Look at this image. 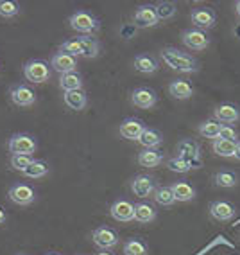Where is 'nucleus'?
<instances>
[{
    "label": "nucleus",
    "instance_id": "1",
    "mask_svg": "<svg viewBox=\"0 0 240 255\" xmlns=\"http://www.w3.org/2000/svg\"><path fill=\"white\" fill-rule=\"evenodd\" d=\"M161 59L176 72L183 74H192L199 70V63L194 56L186 54L183 50L176 49V47H167V49L161 50Z\"/></svg>",
    "mask_w": 240,
    "mask_h": 255
},
{
    "label": "nucleus",
    "instance_id": "2",
    "mask_svg": "<svg viewBox=\"0 0 240 255\" xmlns=\"http://www.w3.org/2000/svg\"><path fill=\"white\" fill-rule=\"evenodd\" d=\"M100 50L99 41L91 36L70 38L59 45V52H67L70 56H82V58H97Z\"/></svg>",
    "mask_w": 240,
    "mask_h": 255
},
{
    "label": "nucleus",
    "instance_id": "3",
    "mask_svg": "<svg viewBox=\"0 0 240 255\" xmlns=\"http://www.w3.org/2000/svg\"><path fill=\"white\" fill-rule=\"evenodd\" d=\"M23 76L34 85L47 83L50 79V67L45 59H29L27 63L23 65Z\"/></svg>",
    "mask_w": 240,
    "mask_h": 255
},
{
    "label": "nucleus",
    "instance_id": "4",
    "mask_svg": "<svg viewBox=\"0 0 240 255\" xmlns=\"http://www.w3.org/2000/svg\"><path fill=\"white\" fill-rule=\"evenodd\" d=\"M70 27L77 32H86V34H93V32L99 31L100 23L97 20V16H93L88 11H76V13L70 16L68 20Z\"/></svg>",
    "mask_w": 240,
    "mask_h": 255
},
{
    "label": "nucleus",
    "instance_id": "5",
    "mask_svg": "<svg viewBox=\"0 0 240 255\" xmlns=\"http://www.w3.org/2000/svg\"><path fill=\"white\" fill-rule=\"evenodd\" d=\"M7 147L13 155H31L36 151L38 142L29 133H14L7 142Z\"/></svg>",
    "mask_w": 240,
    "mask_h": 255
},
{
    "label": "nucleus",
    "instance_id": "6",
    "mask_svg": "<svg viewBox=\"0 0 240 255\" xmlns=\"http://www.w3.org/2000/svg\"><path fill=\"white\" fill-rule=\"evenodd\" d=\"M91 239H93V243L99 246L100 250H111V248H115V246L118 245L120 236H118L117 230L111 227H99L93 230Z\"/></svg>",
    "mask_w": 240,
    "mask_h": 255
},
{
    "label": "nucleus",
    "instance_id": "7",
    "mask_svg": "<svg viewBox=\"0 0 240 255\" xmlns=\"http://www.w3.org/2000/svg\"><path fill=\"white\" fill-rule=\"evenodd\" d=\"M9 97L16 106L22 108H29L36 103V92L32 90L29 85H13L9 90Z\"/></svg>",
    "mask_w": 240,
    "mask_h": 255
},
{
    "label": "nucleus",
    "instance_id": "8",
    "mask_svg": "<svg viewBox=\"0 0 240 255\" xmlns=\"http://www.w3.org/2000/svg\"><path fill=\"white\" fill-rule=\"evenodd\" d=\"M9 200L16 205L27 207L36 200V191L27 183H14L9 189Z\"/></svg>",
    "mask_w": 240,
    "mask_h": 255
},
{
    "label": "nucleus",
    "instance_id": "9",
    "mask_svg": "<svg viewBox=\"0 0 240 255\" xmlns=\"http://www.w3.org/2000/svg\"><path fill=\"white\" fill-rule=\"evenodd\" d=\"M131 191L136 198H149L154 194L156 191V182L154 178L149 176V174H136L131 182Z\"/></svg>",
    "mask_w": 240,
    "mask_h": 255
},
{
    "label": "nucleus",
    "instance_id": "10",
    "mask_svg": "<svg viewBox=\"0 0 240 255\" xmlns=\"http://www.w3.org/2000/svg\"><path fill=\"white\" fill-rule=\"evenodd\" d=\"M181 40L188 49L192 50H204L210 45V36L201 29H186L183 31Z\"/></svg>",
    "mask_w": 240,
    "mask_h": 255
},
{
    "label": "nucleus",
    "instance_id": "11",
    "mask_svg": "<svg viewBox=\"0 0 240 255\" xmlns=\"http://www.w3.org/2000/svg\"><path fill=\"white\" fill-rule=\"evenodd\" d=\"M213 121L230 126V124L240 121V108L233 103H221L213 110Z\"/></svg>",
    "mask_w": 240,
    "mask_h": 255
},
{
    "label": "nucleus",
    "instance_id": "12",
    "mask_svg": "<svg viewBox=\"0 0 240 255\" xmlns=\"http://www.w3.org/2000/svg\"><path fill=\"white\" fill-rule=\"evenodd\" d=\"M135 27H154V25H158V14H156V9H154V5L151 4H144L140 5L138 9L135 11Z\"/></svg>",
    "mask_w": 240,
    "mask_h": 255
},
{
    "label": "nucleus",
    "instance_id": "13",
    "mask_svg": "<svg viewBox=\"0 0 240 255\" xmlns=\"http://www.w3.org/2000/svg\"><path fill=\"white\" fill-rule=\"evenodd\" d=\"M192 23L195 25V29H210L215 25V22H217V14H215V11L212 9V7H195V9H192Z\"/></svg>",
    "mask_w": 240,
    "mask_h": 255
},
{
    "label": "nucleus",
    "instance_id": "14",
    "mask_svg": "<svg viewBox=\"0 0 240 255\" xmlns=\"http://www.w3.org/2000/svg\"><path fill=\"white\" fill-rule=\"evenodd\" d=\"M109 214L115 221H120V223H129L135 219V205L127 200H117L109 209Z\"/></svg>",
    "mask_w": 240,
    "mask_h": 255
},
{
    "label": "nucleus",
    "instance_id": "15",
    "mask_svg": "<svg viewBox=\"0 0 240 255\" xmlns=\"http://www.w3.org/2000/svg\"><path fill=\"white\" fill-rule=\"evenodd\" d=\"M131 101L133 105L138 106L142 110H147V108H153L156 105V101H158V96H156V92L149 87H138L133 90L131 94Z\"/></svg>",
    "mask_w": 240,
    "mask_h": 255
},
{
    "label": "nucleus",
    "instance_id": "16",
    "mask_svg": "<svg viewBox=\"0 0 240 255\" xmlns=\"http://www.w3.org/2000/svg\"><path fill=\"white\" fill-rule=\"evenodd\" d=\"M235 205L228 200H217L210 205V214L217 221H231L235 218Z\"/></svg>",
    "mask_w": 240,
    "mask_h": 255
},
{
    "label": "nucleus",
    "instance_id": "17",
    "mask_svg": "<svg viewBox=\"0 0 240 255\" xmlns=\"http://www.w3.org/2000/svg\"><path fill=\"white\" fill-rule=\"evenodd\" d=\"M50 67L54 70H58L59 74H68L76 72L77 69V58L67 54V52H56L50 59Z\"/></svg>",
    "mask_w": 240,
    "mask_h": 255
},
{
    "label": "nucleus",
    "instance_id": "18",
    "mask_svg": "<svg viewBox=\"0 0 240 255\" xmlns=\"http://www.w3.org/2000/svg\"><path fill=\"white\" fill-rule=\"evenodd\" d=\"M145 129V124L142 123L140 119H135V117H129L126 119L122 124H120V135L127 140H138L140 135L144 133Z\"/></svg>",
    "mask_w": 240,
    "mask_h": 255
},
{
    "label": "nucleus",
    "instance_id": "19",
    "mask_svg": "<svg viewBox=\"0 0 240 255\" xmlns=\"http://www.w3.org/2000/svg\"><path fill=\"white\" fill-rule=\"evenodd\" d=\"M168 92H170V96L179 101L190 99L194 96V88H192V85L186 79H174V81H170Z\"/></svg>",
    "mask_w": 240,
    "mask_h": 255
},
{
    "label": "nucleus",
    "instance_id": "20",
    "mask_svg": "<svg viewBox=\"0 0 240 255\" xmlns=\"http://www.w3.org/2000/svg\"><path fill=\"white\" fill-rule=\"evenodd\" d=\"M201 146L192 138H183L179 144H177V156H181L185 160H195L201 158L199 156Z\"/></svg>",
    "mask_w": 240,
    "mask_h": 255
},
{
    "label": "nucleus",
    "instance_id": "21",
    "mask_svg": "<svg viewBox=\"0 0 240 255\" xmlns=\"http://www.w3.org/2000/svg\"><path fill=\"white\" fill-rule=\"evenodd\" d=\"M170 189H172L176 201H190L195 198V189L190 185V183L186 182V180L174 182L172 185H170Z\"/></svg>",
    "mask_w": 240,
    "mask_h": 255
},
{
    "label": "nucleus",
    "instance_id": "22",
    "mask_svg": "<svg viewBox=\"0 0 240 255\" xmlns=\"http://www.w3.org/2000/svg\"><path fill=\"white\" fill-rule=\"evenodd\" d=\"M138 142H140V146H144V149H154L163 142V135L154 128H145Z\"/></svg>",
    "mask_w": 240,
    "mask_h": 255
},
{
    "label": "nucleus",
    "instance_id": "23",
    "mask_svg": "<svg viewBox=\"0 0 240 255\" xmlns=\"http://www.w3.org/2000/svg\"><path fill=\"white\" fill-rule=\"evenodd\" d=\"M158 67V59L153 54H138L135 58V69L140 74H154Z\"/></svg>",
    "mask_w": 240,
    "mask_h": 255
},
{
    "label": "nucleus",
    "instance_id": "24",
    "mask_svg": "<svg viewBox=\"0 0 240 255\" xmlns=\"http://www.w3.org/2000/svg\"><path fill=\"white\" fill-rule=\"evenodd\" d=\"M88 99L84 90H72V92H65V105L70 110H76V112H81L86 106Z\"/></svg>",
    "mask_w": 240,
    "mask_h": 255
},
{
    "label": "nucleus",
    "instance_id": "25",
    "mask_svg": "<svg viewBox=\"0 0 240 255\" xmlns=\"http://www.w3.org/2000/svg\"><path fill=\"white\" fill-rule=\"evenodd\" d=\"M163 162V153L158 149H144L138 153V164L142 167H158Z\"/></svg>",
    "mask_w": 240,
    "mask_h": 255
},
{
    "label": "nucleus",
    "instance_id": "26",
    "mask_svg": "<svg viewBox=\"0 0 240 255\" xmlns=\"http://www.w3.org/2000/svg\"><path fill=\"white\" fill-rule=\"evenodd\" d=\"M156 218V209L147 201H140L135 205V219L138 223H151Z\"/></svg>",
    "mask_w": 240,
    "mask_h": 255
},
{
    "label": "nucleus",
    "instance_id": "27",
    "mask_svg": "<svg viewBox=\"0 0 240 255\" xmlns=\"http://www.w3.org/2000/svg\"><path fill=\"white\" fill-rule=\"evenodd\" d=\"M59 87L63 88L65 92L81 90V88H82V76L79 72L61 74V79H59Z\"/></svg>",
    "mask_w": 240,
    "mask_h": 255
},
{
    "label": "nucleus",
    "instance_id": "28",
    "mask_svg": "<svg viewBox=\"0 0 240 255\" xmlns=\"http://www.w3.org/2000/svg\"><path fill=\"white\" fill-rule=\"evenodd\" d=\"M153 196H154V201H156L158 205H161V207H170V205H174V201H176L170 185L156 187V191H154Z\"/></svg>",
    "mask_w": 240,
    "mask_h": 255
},
{
    "label": "nucleus",
    "instance_id": "29",
    "mask_svg": "<svg viewBox=\"0 0 240 255\" xmlns=\"http://www.w3.org/2000/svg\"><path fill=\"white\" fill-rule=\"evenodd\" d=\"M149 248L140 237H131L124 243V255H147Z\"/></svg>",
    "mask_w": 240,
    "mask_h": 255
},
{
    "label": "nucleus",
    "instance_id": "30",
    "mask_svg": "<svg viewBox=\"0 0 240 255\" xmlns=\"http://www.w3.org/2000/svg\"><path fill=\"white\" fill-rule=\"evenodd\" d=\"M213 153L219 156H235V149H237V142H230V140H222V138H215L213 140Z\"/></svg>",
    "mask_w": 240,
    "mask_h": 255
},
{
    "label": "nucleus",
    "instance_id": "31",
    "mask_svg": "<svg viewBox=\"0 0 240 255\" xmlns=\"http://www.w3.org/2000/svg\"><path fill=\"white\" fill-rule=\"evenodd\" d=\"M47 173H49V164H47L45 160H32L29 167L22 174L27 178H43Z\"/></svg>",
    "mask_w": 240,
    "mask_h": 255
},
{
    "label": "nucleus",
    "instance_id": "32",
    "mask_svg": "<svg viewBox=\"0 0 240 255\" xmlns=\"http://www.w3.org/2000/svg\"><path fill=\"white\" fill-rule=\"evenodd\" d=\"M215 185L217 187H224V189H230V187H235L237 182H239V176H237L233 171L230 169H222L219 173H215Z\"/></svg>",
    "mask_w": 240,
    "mask_h": 255
},
{
    "label": "nucleus",
    "instance_id": "33",
    "mask_svg": "<svg viewBox=\"0 0 240 255\" xmlns=\"http://www.w3.org/2000/svg\"><path fill=\"white\" fill-rule=\"evenodd\" d=\"M222 129V124L217 121H204L199 126V135L204 138H219Z\"/></svg>",
    "mask_w": 240,
    "mask_h": 255
},
{
    "label": "nucleus",
    "instance_id": "34",
    "mask_svg": "<svg viewBox=\"0 0 240 255\" xmlns=\"http://www.w3.org/2000/svg\"><path fill=\"white\" fill-rule=\"evenodd\" d=\"M156 14H158V20H170L176 16V5L172 2H158L154 5Z\"/></svg>",
    "mask_w": 240,
    "mask_h": 255
},
{
    "label": "nucleus",
    "instance_id": "35",
    "mask_svg": "<svg viewBox=\"0 0 240 255\" xmlns=\"http://www.w3.org/2000/svg\"><path fill=\"white\" fill-rule=\"evenodd\" d=\"M20 13V4L14 0H0V16L2 18H13Z\"/></svg>",
    "mask_w": 240,
    "mask_h": 255
},
{
    "label": "nucleus",
    "instance_id": "36",
    "mask_svg": "<svg viewBox=\"0 0 240 255\" xmlns=\"http://www.w3.org/2000/svg\"><path fill=\"white\" fill-rule=\"evenodd\" d=\"M167 167L172 171V173H188V171H192L190 164H188V160L181 158V156H172V158L167 160Z\"/></svg>",
    "mask_w": 240,
    "mask_h": 255
},
{
    "label": "nucleus",
    "instance_id": "37",
    "mask_svg": "<svg viewBox=\"0 0 240 255\" xmlns=\"http://www.w3.org/2000/svg\"><path fill=\"white\" fill-rule=\"evenodd\" d=\"M31 162H32L31 155H13L11 156V167H13L14 171H20V173H23V171L29 167Z\"/></svg>",
    "mask_w": 240,
    "mask_h": 255
},
{
    "label": "nucleus",
    "instance_id": "38",
    "mask_svg": "<svg viewBox=\"0 0 240 255\" xmlns=\"http://www.w3.org/2000/svg\"><path fill=\"white\" fill-rule=\"evenodd\" d=\"M219 138H222V140H230V142H239V133L235 131V128H231V126H222Z\"/></svg>",
    "mask_w": 240,
    "mask_h": 255
},
{
    "label": "nucleus",
    "instance_id": "39",
    "mask_svg": "<svg viewBox=\"0 0 240 255\" xmlns=\"http://www.w3.org/2000/svg\"><path fill=\"white\" fill-rule=\"evenodd\" d=\"M135 34H136V27H135V25H124V27L120 29V36L126 38V40H131Z\"/></svg>",
    "mask_w": 240,
    "mask_h": 255
},
{
    "label": "nucleus",
    "instance_id": "40",
    "mask_svg": "<svg viewBox=\"0 0 240 255\" xmlns=\"http://www.w3.org/2000/svg\"><path fill=\"white\" fill-rule=\"evenodd\" d=\"M5 219H7V212H5V209L2 205H0V225L5 223Z\"/></svg>",
    "mask_w": 240,
    "mask_h": 255
},
{
    "label": "nucleus",
    "instance_id": "41",
    "mask_svg": "<svg viewBox=\"0 0 240 255\" xmlns=\"http://www.w3.org/2000/svg\"><path fill=\"white\" fill-rule=\"evenodd\" d=\"M233 34H235V38H239L240 40V22L235 25V29H233Z\"/></svg>",
    "mask_w": 240,
    "mask_h": 255
},
{
    "label": "nucleus",
    "instance_id": "42",
    "mask_svg": "<svg viewBox=\"0 0 240 255\" xmlns=\"http://www.w3.org/2000/svg\"><path fill=\"white\" fill-rule=\"evenodd\" d=\"M235 158L240 160V142H237V149H235Z\"/></svg>",
    "mask_w": 240,
    "mask_h": 255
},
{
    "label": "nucleus",
    "instance_id": "43",
    "mask_svg": "<svg viewBox=\"0 0 240 255\" xmlns=\"http://www.w3.org/2000/svg\"><path fill=\"white\" fill-rule=\"evenodd\" d=\"M235 11H237V16H239V18H240V0L235 4Z\"/></svg>",
    "mask_w": 240,
    "mask_h": 255
},
{
    "label": "nucleus",
    "instance_id": "44",
    "mask_svg": "<svg viewBox=\"0 0 240 255\" xmlns=\"http://www.w3.org/2000/svg\"><path fill=\"white\" fill-rule=\"evenodd\" d=\"M95 255H113L109 250H100L99 254H95Z\"/></svg>",
    "mask_w": 240,
    "mask_h": 255
},
{
    "label": "nucleus",
    "instance_id": "45",
    "mask_svg": "<svg viewBox=\"0 0 240 255\" xmlns=\"http://www.w3.org/2000/svg\"><path fill=\"white\" fill-rule=\"evenodd\" d=\"M45 255H59V254H56V252H50V254H45Z\"/></svg>",
    "mask_w": 240,
    "mask_h": 255
},
{
    "label": "nucleus",
    "instance_id": "46",
    "mask_svg": "<svg viewBox=\"0 0 240 255\" xmlns=\"http://www.w3.org/2000/svg\"><path fill=\"white\" fill-rule=\"evenodd\" d=\"M18 255H27V254H18Z\"/></svg>",
    "mask_w": 240,
    "mask_h": 255
}]
</instances>
